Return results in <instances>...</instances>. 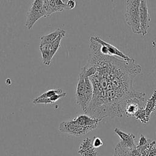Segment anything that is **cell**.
Instances as JSON below:
<instances>
[{"label":"cell","mask_w":156,"mask_h":156,"mask_svg":"<svg viewBox=\"0 0 156 156\" xmlns=\"http://www.w3.org/2000/svg\"><path fill=\"white\" fill-rule=\"evenodd\" d=\"M141 156H156V146L155 141H152L149 147L143 153Z\"/></svg>","instance_id":"19"},{"label":"cell","mask_w":156,"mask_h":156,"mask_svg":"<svg viewBox=\"0 0 156 156\" xmlns=\"http://www.w3.org/2000/svg\"><path fill=\"white\" fill-rule=\"evenodd\" d=\"M140 107H144L141 105L139 103L136 102H131L129 103L125 109V115L127 117L133 116L135 113L136 112L138 109Z\"/></svg>","instance_id":"16"},{"label":"cell","mask_w":156,"mask_h":156,"mask_svg":"<svg viewBox=\"0 0 156 156\" xmlns=\"http://www.w3.org/2000/svg\"><path fill=\"white\" fill-rule=\"evenodd\" d=\"M93 144L95 148H99L103 145V141L99 137H94L93 139Z\"/></svg>","instance_id":"22"},{"label":"cell","mask_w":156,"mask_h":156,"mask_svg":"<svg viewBox=\"0 0 156 156\" xmlns=\"http://www.w3.org/2000/svg\"><path fill=\"white\" fill-rule=\"evenodd\" d=\"M65 34L66 32H63L53 41L40 47L42 62L45 66H49L51 65L52 58L59 48L61 40L65 37Z\"/></svg>","instance_id":"4"},{"label":"cell","mask_w":156,"mask_h":156,"mask_svg":"<svg viewBox=\"0 0 156 156\" xmlns=\"http://www.w3.org/2000/svg\"><path fill=\"white\" fill-rule=\"evenodd\" d=\"M63 93V90L62 88H57V89H52V90H49L47 91H45L37 98L36 99H47L52 96L55 94H58V93Z\"/></svg>","instance_id":"18"},{"label":"cell","mask_w":156,"mask_h":156,"mask_svg":"<svg viewBox=\"0 0 156 156\" xmlns=\"http://www.w3.org/2000/svg\"><path fill=\"white\" fill-rule=\"evenodd\" d=\"M113 156H141V155L137 151L136 147L131 149L126 147L119 142L115 148Z\"/></svg>","instance_id":"12"},{"label":"cell","mask_w":156,"mask_h":156,"mask_svg":"<svg viewBox=\"0 0 156 156\" xmlns=\"http://www.w3.org/2000/svg\"><path fill=\"white\" fill-rule=\"evenodd\" d=\"M78 153L80 156H97L98 152L93 144V139L90 137L84 138L79 146Z\"/></svg>","instance_id":"9"},{"label":"cell","mask_w":156,"mask_h":156,"mask_svg":"<svg viewBox=\"0 0 156 156\" xmlns=\"http://www.w3.org/2000/svg\"><path fill=\"white\" fill-rule=\"evenodd\" d=\"M66 32L65 30L62 29H57L54 32L46 35H43L40 37V47L43 46L46 44H48L54 40H55L63 32Z\"/></svg>","instance_id":"14"},{"label":"cell","mask_w":156,"mask_h":156,"mask_svg":"<svg viewBox=\"0 0 156 156\" xmlns=\"http://www.w3.org/2000/svg\"><path fill=\"white\" fill-rule=\"evenodd\" d=\"M133 116L135 117L136 119L139 120L141 123H143L144 124L148 122V120H147L146 115V112H145L144 107H140L138 109L136 112L135 113Z\"/></svg>","instance_id":"17"},{"label":"cell","mask_w":156,"mask_h":156,"mask_svg":"<svg viewBox=\"0 0 156 156\" xmlns=\"http://www.w3.org/2000/svg\"><path fill=\"white\" fill-rule=\"evenodd\" d=\"M140 22L141 34L144 37L147 34L151 23V18L146 0H141L140 5Z\"/></svg>","instance_id":"8"},{"label":"cell","mask_w":156,"mask_h":156,"mask_svg":"<svg viewBox=\"0 0 156 156\" xmlns=\"http://www.w3.org/2000/svg\"><path fill=\"white\" fill-rule=\"evenodd\" d=\"M102 119L93 117L88 115H79L71 121L76 124L87 127H96L98 123L102 121Z\"/></svg>","instance_id":"10"},{"label":"cell","mask_w":156,"mask_h":156,"mask_svg":"<svg viewBox=\"0 0 156 156\" xmlns=\"http://www.w3.org/2000/svg\"><path fill=\"white\" fill-rule=\"evenodd\" d=\"M93 88L92 83L82 68L79 74L76 89V99L79 107L86 113L92 100Z\"/></svg>","instance_id":"2"},{"label":"cell","mask_w":156,"mask_h":156,"mask_svg":"<svg viewBox=\"0 0 156 156\" xmlns=\"http://www.w3.org/2000/svg\"><path fill=\"white\" fill-rule=\"evenodd\" d=\"M66 95H67V94L66 93L63 92L62 93L55 94L47 99H36V98H35L34 99H33L32 102L35 104H46V105L52 104H54V102H57V101H58L60 99L66 96Z\"/></svg>","instance_id":"15"},{"label":"cell","mask_w":156,"mask_h":156,"mask_svg":"<svg viewBox=\"0 0 156 156\" xmlns=\"http://www.w3.org/2000/svg\"><path fill=\"white\" fill-rule=\"evenodd\" d=\"M90 43L91 53L83 68L92 83L93 95L85 113L101 119L122 117L129 103L144 106L145 94L133 87L134 78L141 72L140 65L102 54L100 44L91 37Z\"/></svg>","instance_id":"1"},{"label":"cell","mask_w":156,"mask_h":156,"mask_svg":"<svg viewBox=\"0 0 156 156\" xmlns=\"http://www.w3.org/2000/svg\"><path fill=\"white\" fill-rule=\"evenodd\" d=\"M145 112H146V115L147 117V119L148 121L150 120V117L151 114L155 112V108H156V90H154L153 91L152 94L146 102L145 104Z\"/></svg>","instance_id":"13"},{"label":"cell","mask_w":156,"mask_h":156,"mask_svg":"<svg viewBox=\"0 0 156 156\" xmlns=\"http://www.w3.org/2000/svg\"><path fill=\"white\" fill-rule=\"evenodd\" d=\"M95 127H87L73 122L71 120L61 122L58 126V130L75 136H81L95 129Z\"/></svg>","instance_id":"5"},{"label":"cell","mask_w":156,"mask_h":156,"mask_svg":"<svg viewBox=\"0 0 156 156\" xmlns=\"http://www.w3.org/2000/svg\"><path fill=\"white\" fill-rule=\"evenodd\" d=\"M65 4V9L71 10L76 7V0H62Z\"/></svg>","instance_id":"20"},{"label":"cell","mask_w":156,"mask_h":156,"mask_svg":"<svg viewBox=\"0 0 156 156\" xmlns=\"http://www.w3.org/2000/svg\"><path fill=\"white\" fill-rule=\"evenodd\" d=\"M58 12H62L65 9V4L62 0H54Z\"/></svg>","instance_id":"21"},{"label":"cell","mask_w":156,"mask_h":156,"mask_svg":"<svg viewBox=\"0 0 156 156\" xmlns=\"http://www.w3.org/2000/svg\"><path fill=\"white\" fill-rule=\"evenodd\" d=\"M91 38L100 44V52L104 54L110 56H117L128 62H135V60L124 54L115 46L102 40L98 37H91Z\"/></svg>","instance_id":"6"},{"label":"cell","mask_w":156,"mask_h":156,"mask_svg":"<svg viewBox=\"0 0 156 156\" xmlns=\"http://www.w3.org/2000/svg\"><path fill=\"white\" fill-rule=\"evenodd\" d=\"M141 0H127L124 14L125 21L135 34H141L140 5Z\"/></svg>","instance_id":"3"},{"label":"cell","mask_w":156,"mask_h":156,"mask_svg":"<svg viewBox=\"0 0 156 156\" xmlns=\"http://www.w3.org/2000/svg\"><path fill=\"white\" fill-rule=\"evenodd\" d=\"M44 0H34L27 16L26 27L27 29L32 28L35 23L41 17H45L43 9Z\"/></svg>","instance_id":"7"},{"label":"cell","mask_w":156,"mask_h":156,"mask_svg":"<svg viewBox=\"0 0 156 156\" xmlns=\"http://www.w3.org/2000/svg\"><path fill=\"white\" fill-rule=\"evenodd\" d=\"M114 132L119 136L121 139V143L126 147L133 149L136 146L135 144V136L132 133H126L119 128H115Z\"/></svg>","instance_id":"11"}]
</instances>
